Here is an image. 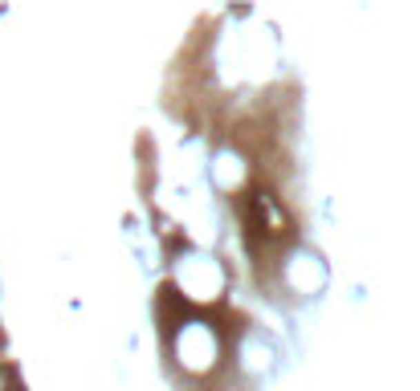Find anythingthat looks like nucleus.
<instances>
[]
</instances>
